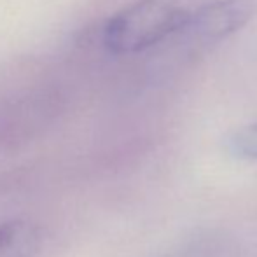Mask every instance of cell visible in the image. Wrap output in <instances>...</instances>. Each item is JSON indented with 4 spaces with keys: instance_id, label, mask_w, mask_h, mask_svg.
Segmentation results:
<instances>
[{
    "instance_id": "6da1fadb",
    "label": "cell",
    "mask_w": 257,
    "mask_h": 257,
    "mask_svg": "<svg viewBox=\"0 0 257 257\" xmlns=\"http://www.w3.org/2000/svg\"><path fill=\"white\" fill-rule=\"evenodd\" d=\"M189 11L177 0H135L112 14L103 46L112 54H137L182 30Z\"/></svg>"
},
{
    "instance_id": "7a4b0ae2",
    "label": "cell",
    "mask_w": 257,
    "mask_h": 257,
    "mask_svg": "<svg viewBox=\"0 0 257 257\" xmlns=\"http://www.w3.org/2000/svg\"><path fill=\"white\" fill-rule=\"evenodd\" d=\"M255 14L257 0H213L189 13L179 34H184L189 44H217L247 27Z\"/></svg>"
},
{
    "instance_id": "3957f363",
    "label": "cell",
    "mask_w": 257,
    "mask_h": 257,
    "mask_svg": "<svg viewBox=\"0 0 257 257\" xmlns=\"http://www.w3.org/2000/svg\"><path fill=\"white\" fill-rule=\"evenodd\" d=\"M41 245V227L32 220L11 219L0 222V257H35Z\"/></svg>"
},
{
    "instance_id": "277c9868",
    "label": "cell",
    "mask_w": 257,
    "mask_h": 257,
    "mask_svg": "<svg viewBox=\"0 0 257 257\" xmlns=\"http://www.w3.org/2000/svg\"><path fill=\"white\" fill-rule=\"evenodd\" d=\"M226 149L236 158L257 161V122L241 126L227 135Z\"/></svg>"
}]
</instances>
